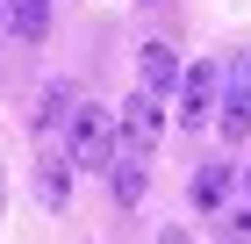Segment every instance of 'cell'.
Instances as JSON below:
<instances>
[{
	"label": "cell",
	"mask_w": 251,
	"mask_h": 244,
	"mask_svg": "<svg viewBox=\"0 0 251 244\" xmlns=\"http://www.w3.org/2000/svg\"><path fill=\"white\" fill-rule=\"evenodd\" d=\"M115 144H122L115 108L79 101V108H72V122H65V158H72V165H108V158H115Z\"/></svg>",
	"instance_id": "obj_1"
},
{
	"label": "cell",
	"mask_w": 251,
	"mask_h": 244,
	"mask_svg": "<svg viewBox=\"0 0 251 244\" xmlns=\"http://www.w3.org/2000/svg\"><path fill=\"white\" fill-rule=\"evenodd\" d=\"M72 108H79V101L65 94V86H50V94H43V115H36V130H43V136H50V130H65V122H72Z\"/></svg>",
	"instance_id": "obj_9"
},
{
	"label": "cell",
	"mask_w": 251,
	"mask_h": 244,
	"mask_svg": "<svg viewBox=\"0 0 251 244\" xmlns=\"http://www.w3.org/2000/svg\"><path fill=\"white\" fill-rule=\"evenodd\" d=\"M223 244H251V208H223Z\"/></svg>",
	"instance_id": "obj_11"
},
{
	"label": "cell",
	"mask_w": 251,
	"mask_h": 244,
	"mask_svg": "<svg viewBox=\"0 0 251 244\" xmlns=\"http://www.w3.org/2000/svg\"><path fill=\"white\" fill-rule=\"evenodd\" d=\"M223 86H237V94H251V51L230 57V72H223Z\"/></svg>",
	"instance_id": "obj_12"
},
{
	"label": "cell",
	"mask_w": 251,
	"mask_h": 244,
	"mask_svg": "<svg viewBox=\"0 0 251 244\" xmlns=\"http://www.w3.org/2000/svg\"><path fill=\"white\" fill-rule=\"evenodd\" d=\"M100 172H108V194H115L122 208L144 201V151H122V144H115V158H108Z\"/></svg>",
	"instance_id": "obj_5"
},
{
	"label": "cell",
	"mask_w": 251,
	"mask_h": 244,
	"mask_svg": "<svg viewBox=\"0 0 251 244\" xmlns=\"http://www.w3.org/2000/svg\"><path fill=\"white\" fill-rule=\"evenodd\" d=\"M215 101H223V72H215V65H187L179 86H173V122L179 130H208Z\"/></svg>",
	"instance_id": "obj_2"
},
{
	"label": "cell",
	"mask_w": 251,
	"mask_h": 244,
	"mask_svg": "<svg viewBox=\"0 0 251 244\" xmlns=\"http://www.w3.org/2000/svg\"><path fill=\"white\" fill-rule=\"evenodd\" d=\"M115 130H122V151H144V158H151V151L165 144V94L136 86V94L115 108Z\"/></svg>",
	"instance_id": "obj_3"
},
{
	"label": "cell",
	"mask_w": 251,
	"mask_h": 244,
	"mask_svg": "<svg viewBox=\"0 0 251 244\" xmlns=\"http://www.w3.org/2000/svg\"><path fill=\"white\" fill-rule=\"evenodd\" d=\"M223 201H230V165H201V172H194V208L215 216Z\"/></svg>",
	"instance_id": "obj_8"
},
{
	"label": "cell",
	"mask_w": 251,
	"mask_h": 244,
	"mask_svg": "<svg viewBox=\"0 0 251 244\" xmlns=\"http://www.w3.org/2000/svg\"><path fill=\"white\" fill-rule=\"evenodd\" d=\"M0 208H7V194H0Z\"/></svg>",
	"instance_id": "obj_14"
},
{
	"label": "cell",
	"mask_w": 251,
	"mask_h": 244,
	"mask_svg": "<svg viewBox=\"0 0 251 244\" xmlns=\"http://www.w3.org/2000/svg\"><path fill=\"white\" fill-rule=\"evenodd\" d=\"M158 244H194V237H187L179 223H165V230H158Z\"/></svg>",
	"instance_id": "obj_13"
},
{
	"label": "cell",
	"mask_w": 251,
	"mask_h": 244,
	"mask_svg": "<svg viewBox=\"0 0 251 244\" xmlns=\"http://www.w3.org/2000/svg\"><path fill=\"white\" fill-rule=\"evenodd\" d=\"M36 194H43V208H65V201H72V172H65V165H43Z\"/></svg>",
	"instance_id": "obj_10"
},
{
	"label": "cell",
	"mask_w": 251,
	"mask_h": 244,
	"mask_svg": "<svg viewBox=\"0 0 251 244\" xmlns=\"http://www.w3.org/2000/svg\"><path fill=\"white\" fill-rule=\"evenodd\" d=\"M215 130L230 136V144H244V136H251V94L223 86V101H215Z\"/></svg>",
	"instance_id": "obj_7"
},
{
	"label": "cell",
	"mask_w": 251,
	"mask_h": 244,
	"mask_svg": "<svg viewBox=\"0 0 251 244\" xmlns=\"http://www.w3.org/2000/svg\"><path fill=\"white\" fill-rule=\"evenodd\" d=\"M244 180H251V165H244Z\"/></svg>",
	"instance_id": "obj_15"
},
{
	"label": "cell",
	"mask_w": 251,
	"mask_h": 244,
	"mask_svg": "<svg viewBox=\"0 0 251 244\" xmlns=\"http://www.w3.org/2000/svg\"><path fill=\"white\" fill-rule=\"evenodd\" d=\"M179 72H187V65H179L173 57V43H144V51H136V86H151V94H173L179 86Z\"/></svg>",
	"instance_id": "obj_4"
},
{
	"label": "cell",
	"mask_w": 251,
	"mask_h": 244,
	"mask_svg": "<svg viewBox=\"0 0 251 244\" xmlns=\"http://www.w3.org/2000/svg\"><path fill=\"white\" fill-rule=\"evenodd\" d=\"M0 15H7V29H15L22 43L50 36V0H0Z\"/></svg>",
	"instance_id": "obj_6"
}]
</instances>
